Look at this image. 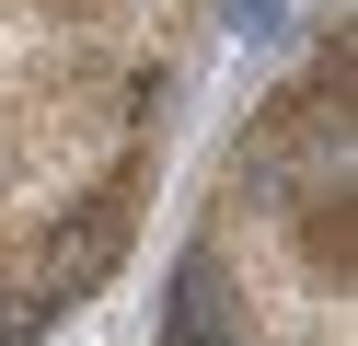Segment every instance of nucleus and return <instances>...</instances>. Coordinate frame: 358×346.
I'll return each instance as SVG.
<instances>
[{
	"label": "nucleus",
	"mask_w": 358,
	"mask_h": 346,
	"mask_svg": "<svg viewBox=\"0 0 358 346\" xmlns=\"http://www.w3.org/2000/svg\"><path fill=\"white\" fill-rule=\"evenodd\" d=\"M127 254V185H104L93 208H81L70 231H47V266H35V312H70V300H93L104 277H116Z\"/></svg>",
	"instance_id": "nucleus-1"
},
{
	"label": "nucleus",
	"mask_w": 358,
	"mask_h": 346,
	"mask_svg": "<svg viewBox=\"0 0 358 346\" xmlns=\"http://www.w3.org/2000/svg\"><path fill=\"white\" fill-rule=\"evenodd\" d=\"M162 335H220V254L208 243L173 266V323H162Z\"/></svg>",
	"instance_id": "nucleus-2"
},
{
	"label": "nucleus",
	"mask_w": 358,
	"mask_h": 346,
	"mask_svg": "<svg viewBox=\"0 0 358 346\" xmlns=\"http://www.w3.org/2000/svg\"><path fill=\"white\" fill-rule=\"evenodd\" d=\"M220 23H231L243 46H278L289 35V0H220Z\"/></svg>",
	"instance_id": "nucleus-3"
},
{
	"label": "nucleus",
	"mask_w": 358,
	"mask_h": 346,
	"mask_svg": "<svg viewBox=\"0 0 358 346\" xmlns=\"http://www.w3.org/2000/svg\"><path fill=\"white\" fill-rule=\"evenodd\" d=\"M35 323H47V312H35V289H0V346H24Z\"/></svg>",
	"instance_id": "nucleus-4"
},
{
	"label": "nucleus",
	"mask_w": 358,
	"mask_h": 346,
	"mask_svg": "<svg viewBox=\"0 0 358 346\" xmlns=\"http://www.w3.org/2000/svg\"><path fill=\"white\" fill-rule=\"evenodd\" d=\"M162 346H243V335H162Z\"/></svg>",
	"instance_id": "nucleus-5"
}]
</instances>
